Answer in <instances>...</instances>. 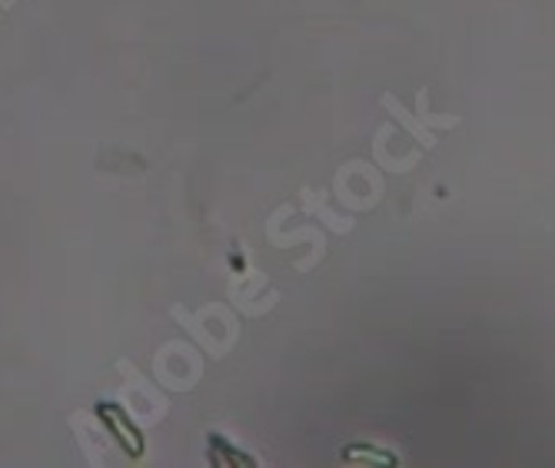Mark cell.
<instances>
[{
	"mask_svg": "<svg viewBox=\"0 0 555 468\" xmlns=\"http://www.w3.org/2000/svg\"><path fill=\"white\" fill-rule=\"evenodd\" d=\"M270 239L276 243V246H293V243H302V239H310L313 243V256L310 259H302L299 263V270L307 273L313 263H320L323 259V252H326V239H323V233H320V226H302V230H296V233H276V230H270Z\"/></svg>",
	"mask_w": 555,
	"mask_h": 468,
	"instance_id": "obj_4",
	"label": "cell"
},
{
	"mask_svg": "<svg viewBox=\"0 0 555 468\" xmlns=\"http://www.w3.org/2000/svg\"><path fill=\"white\" fill-rule=\"evenodd\" d=\"M299 196H302V210H307L310 217H320V220H323V223H326L333 233H349V230H352V217H339V213H333L323 193L302 190Z\"/></svg>",
	"mask_w": 555,
	"mask_h": 468,
	"instance_id": "obj_3",
	"label": "cell"
},
{
	"mask_svg": "<svg viewBox=\"0 0 555 468\" xmlns=\"http://www.w3.org/2000/svg\"><path fill=\"white\" fill-rule=\"evenodd\" d=\"M416 117H420L429 130H452V127H460V117H452V114H433V110H429V90H426V87L416 93Z\"/></svg>",
	"mask_w": 555,
	"mask_h": 468,
	"instance_id": "obj_5",
	"label": "cell"
},
{
	"mask_svg": "<svg viewBox=\"0 0 555 468\" xmlns=\"http://www.w3.org/2000/svg\"><path fill=\"white\" fill-rule=\"evenodd\" d=\"M0 8H4V11H11V8H14V0H0Z\"/></svg>",
	"mask_w": 555,
	"mask_h": 468,
	"instance_id": "obj_6",
	"label": "cell"
},
{
	"mask_svg": "<svg viewBox=\"0 0 555 468\" xmlns=\"http://www.w3.org/2000/svg\"><path fill=\"white\" fill-rule=\"evenodd\" d=\"M383 110H386V114H392L402 127H406V130H410V136H413L420 146H426V150H433V146H436V133H433V130H429L416 114H410L406 107H402V103H399L392 93H383Z\"/></svg>",
	"mask_w": 555,
	"mask_h": 468,
	"instance_id": "obj_2",
	"label": "cell"
},
{
	"mask_svg": "<svg viewBox=\"0 0 555 468\" xmlns=\"http://www.w3.org/2000/svg\"><path fill=\"white\" fill-rule=\"evenodd\" d=\"M157 379L160 386L167 389H177V392H186L196 386V376H186V366H199V355L196 349L183 346V342H170L157 352Z\"/></svg>",
	"mask_w": 555,
	"mask_h": 468,
	"instance_id": "obj_1",
	"label": "cell"
}]
</instances>
